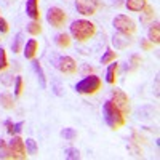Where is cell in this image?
<instances>
[{
	"label": "cell",
	"mask_w": 160,
	"mask_h": 160,
	"mask_svg": "<svg viewBox=\"0 0 160 160\" xmlns=\"http://www.w3.org/2000/svg\"><path fill=\"white\" fill-rule=\"evenodd\" d=\"M96 32V26L87 19H77L71 24V34L78 42H87Z\"/></svg>",
	"instance_id": "cell-1"
},
{
	"label": "cell",
	"mask_w": 160,
	"mask_h": 160,
	"mask_svg": "<svg viewBox=\"0 0 160 160\" xmlns=\"http://www.w3.org/2000/svg\"><path fill=\"white\" fill-rule=\"evenodd\" d=\"M102 114H104L106 123H108L112 130H118V128H122L125 125V115L112 104V101H106L104 102Z\"/></svg>",
	"instance_id": "cell-2"
},
{
	"label": "cell",
	"mask_w": 160,
	"mask_h": 160,
	"mask_svg": "<svg viewBox=\"0 0 160 160\" xmlns=\"http://www.w3.org/2000/svg\"><path fill=\"white\" fill-rule=\"evenodd\" d=\"M101 88V78L98 75H87L75 85V91L82 95H95Z\"/></svg>",
	"instance_id": "cell-3"
},
{
	"label": "cell",
	"mask_w": 160,
	"mask_h": 160,
	"mask_svg": "<svg viewBox=\"0 0 160 160\" xmlns=\"http://www.w3.org/2000/svg\"><path fill=\"white\" fill-rule=\"evenodd\" d=\"M114 24V28L118 31V32H122V34H127V35H133L136 32V24L135 21H133L131 18H128L127 15H117L112 21Z\"/></svg>",
	"instance_id": "cell-4"
},
{
	"label": "cell",
	"mask_w": 160,
	"mask_h": 160,
	"mask_svg": "<svg viewBox=\"0 0 160 160\" xmlns=\"http://www.w3.org/2000/svg\"><path fill=\"white\" fill-rule=\"evenodd\" d=\"M111 101H112V104H114L123 115H128V114H130V99H128V96L125 95L122 90H114Z\"/></svg>",
	"instance_id": "cell-5"
},
{
	"label": "cell",
	"mask_w": 160,
	"mask_h": 160,
	"mask_svg": "<svg viewBox=\"0 0 160 160\" xmlns=\"http://www.w3.org/2000/svg\"><path fill=\"white\" fill-rule=\"evenodd\" d=\"M47 21L53 26V28H62L64 22L68 21V15H66L64 10H61L58 7H53L47 13Z\"/></svg>",
	"instance_id": "cell-6"
},
{
	"label": "cell",
	"mask_w": 160,
	"mask_h": 160,
	"mask_svg": "<svg viewBox=\"0 0 160 160\" xmlns=\"http://www.w3.org/2000/svg\"><path fill=\"white\" fill-rule=\"evenodd\" d=\"M10 151H11V158L13 160H19V158H26V144L19 136H13V139L10 141Z\"/></svg>",
	"instance_id": "cell-7"
},
{
	"label": "cell",
	"mask_w": 160,
	"mask_h": 160,
	"mask_svg": "<svg viewBox=\"0 0 160 160\" xmlns=\"http://www.w3.org/2000/svg\"><path fill=\"white\" fill-rule=\"evenodd\" d=\"M98 7H99L98 0H75V8L80 15H83V16L95 15Z\"/></svg>",
	"instance_id": "cell-8"
},
{
	"label": "cell",
	"mask_w": 160,
	"mask_h": 160,
	"mask_svg": "<svg viewBox=\"0 0 160 160\" xmlns=\"http://www.w3.org/2000/svg\"><path fill=\"white\" fill-rule=\"evenodd\" d=\"M58 69L62 72V74H68V75H72L77 72V62L71 58V56H61L58 59Z\"/></svg>",
	"instance_id": "cell-9"
},
{
	"label": "cell",
	"mask_w": 160,
	"mask_h": 160,
	"mask_svg": "<svg viewBox=\"0 0 160 160\" xmlns=\"http://www.w3.org/2000/svg\"><path fill=\"white\" fill-rule=\"evenodd\" d=\"M26 13L28 16L34 21H38L40 19V8H38V0H28L26 3Z\"/></svg>",
	"instance_id": "cell-10"
},
{
	"label": "cell",
	"mask_w": 160,
	"mask_h": 160,
	"mask_svg": "<svg viewBox=\"0 0 160 160\" xmlns=\"http://www.w3.org/2000/svg\"><path fill=\"white\" fill-rule=\"evenodd\" d=\"M112 43H114V47H115L117 50H123V48H127V47L131 43V40H130V35L118 32V34H115V35L112 37Z\"/></svg>",
	"instance_id": "cell-11"
},
{
	"label": "cell",
	"mask_w": 160,
	"mask_h": 160,
	"mask_svg": "<svg viewBox=\"0 0 160 160\" xmlns=\"http://www.w3.org/2000/svg\"><path fill=\"white\" fill-rule=\"evenodd\" d=\"M37 50H38V43H37V40L31 38L29 42L26 43V48H24V56H26V59H34Z\"/></svg>",
	"instance_id": "cell-12"
},
{
	"label": "cell",
	"mask_w": 160,
	"mask_h": 160,
	"mask_svg": "<svg viewBox=\"0 0 160 160\" xmlns=\"http://www.w3.org/2000/svg\"><path fill=\"white\" fill-rule=\"evenodd\" d=\"M148 40H149L151 43H155V45L160 43V29H158V22L157 21L149 28V37H148Z\"/></svg>",
	"instance_id": "cell-13"
},
{
	"label": "cell",
	"mask_w": 160,
	"mask_h": 160,
	"mask_svg": "<svg viewBox=\"0 0 160 160\" xmlns=\"http://www.w3.org/2000/svg\"><path fill=\"white\" fill-rule=\"evenodd\" d=\"M117 69H118V64L115 61H112V64L108 68V72H106V80H108V83L114 85L117 82Z\"/></svg>",
	"instance_id": "cell-14"
},
{
	"label": "cell",
	"mask_w": 160,
	"mask_h": 160,
	"mask_svg": "<svg viewBox=\"0 0 160 160\" xmlns=\"http://www.w3.org/2000/svg\"><path fill=\"white\" fill-rule=\"evenodd\" d=\"M32 68L35 71V74L38 75V80H40V87L42 88H47V78H45V74H43V69H42V66H40L38 61H32Z\"/></svg>",
	"instance_id": "cell-15"
},
{
	"label": "cell",
	"mask_w": 160,
	"mask_h": 160,
	"mask_svg": "<svg viewBox=\"0 0 160 160\" xmlns=\"http://www.w3.org/2000/svg\"><path fill=\"white\" fill-rule=\"evenodd\" d=\"M125 5L130 11H141L146 5H148V0H127Z\"/></svg>",
	"instance_id": "cell-16"
},
{
	"label": "cell",
	"mask_w": 160,
	"mask_h": 160,
	"mask_svg": "<svg viewBox=\"0 0 160 160\" xmlns=\"http://www.w3.org/2000/svg\"><path fill=\"white\" fill-rule=\"evenodd\" d=\"M0 104H2V108L5 109H13L15 108V99L10 93H2L0 95Z\"/></svg>",
	"instance_id": "cell-17"
},
{
	"label": "cell",
	"mask_w": 160,
	"mask_h": 160,
	"mask_svg": "<svg viewBox=\"0 0 160 160\" xmlns=\"http://www.w3.org/2000/svg\"><path fill=\"white\" fill-rule=\"evenodd\" d=\"M56 45L59 48H69L71 47V37L68 34H59L56 37Z\"/></svg>",
	"instance_id": "cell-18"
},
{
	"label": "cell",
	"mask_w": 160,
	"mask_h": 160,
	"mask_svg": "<svg viewBox=\"0 0 160 160\" xmlns=\"http://www.w3.org/2000/svg\"><path fill=\"white\" fill-rule=\"evenodd\" d=\"M141 13H142V16H141V21L142 22H148L149 19H152L154 18V7H151V5H146L142 10H141Z\"/></svg>",
	"instance_id": "cell-19"
},
{
	"label": "cell",
	"mask_w": 160,
	"mask_h": 160,
	"mask_svg": "<svg viewBox=\"0 0 160 160\" xmlns=\"http://www.w3.org/2000/svg\"><path fill=\"white\" fill-rule=\"evenodd\" d=\"M115 58H117V51L108 48V50H106V53L102 55V58H101V64H109V62L115 61Z\"/></svg>",
	"instance_id": "cell-20"
},
{
	"label": "cell",
	"mask_w": 160,
	"mask_h": 160,
	"mask_svg": "<svg viewBox=\"0 0 160 160\" xmlns=\"http://www.w3.org/2000/svg\"><path fill=\"white\" fill-rule=\"evenodd\" d=\"M21 48H22V32H18L11 43V50H13V53H19Z\"/></svg>",
	"instance_id": "cell-21"
},
{
	"label": "cell",
	"mask_w": 160,
	"mask_h": 160,
	"mask_svg": "<svg viewBox=\"0 0 160 160\" xmlns=\"http://www.w3.org/2000/svg\"><path fill=\"white\" fill-rule=\"evenodd\" d=\"M0 158H11V151H10V146L3 141L0 139Z\"/></svg>",
	"instance_id": "cell-22"
},
{
	"label": "cell",
	"mask_w": 160,
	"mask_h": 160,
	"mask_svg": "<svg viewBox=\"0 0 160 160\" xmlns=\"http://www.w3.org/2000/svg\"><path fill=\"white\" fill-rule=\"evenodd\" d=\"M28 32H29L31 35H38L40 32H42V26H40V22H38V21L29 22V24H28Z\"/></svg>",
	"instance_id": "cell-23"
},
{
	"label": "cell",
	"mask_w": 160,
	"mask_h": 160,
	"mask_svg": "<svg viewBox=\"0 0 160 160\" xmlns=\"http://www.w3.org/2000/svg\"><path fill=\"white\" fill-rule=\"evenodd\" d=\"M61 136L68 141H72L77 138V131L74 128H64V130H61Z\"/></svg>",
	"instance_id": "cell-24"
},
{
	"label": "cell",
	"mask_w": 160,
	"mask_h": 160,
	"mask_svg": "<svg viewBox=\"0 0 160 160\" xmlns=\"http://www.w3.org/2000/svg\"><path fill=\"white\" fill-rule=\"evenodd\" d=\"M26 144V149H28V154H37V142L32 138H28L24 141Z\"/></svg>",
	"instance_id": "cell-25"
},
{
	"label": "cell",
	"mask_w": 160,
	"mask_h": 160,
	"mask_svg": "<svg viewBox=\"0 0 160 160\" xmlns=\"http://www.w3.org/2000/svg\"><path fill=\"white\" fill-rule=\"evenodd\" d=\"M66 158H69V160H78L80 158V152L74 148H69L68 151H66Z\"/></svg>",
	"instance_id": "cell-26"
},
{
	"label": "cell",
	"mask_w": 160,
	"mask_h": 160,
	"mask_svg": "<svg viewBox=\"0 0 160 160\" xmlns=\"http://www.w3.org/2000/svg\"><path fill=\"white\" fill-rule=\"evenodd\" d=\"M8 68V59H7V53L3 48H0V71H3Z\"/></svg>",
	"instance_id": "cell-27"
},
{
	"label": "cell",
	"mask_w": 160,
	"mask_h": 160,
	"mask_svg": "<svg viewBox=\"0 0 160 160\" xmlns=\"http://www.w3.org/2000/svg\"><path fill=\"white\" fill-rule=\"evenodd\" d=\"M21 93H22V77H16L15 78V95L16 96H21Z\"/></svg>",
	"instance_id": "cell-28"
},
{
	"label": "cell",
	"mask_w": 160,
	"mask_h": 160,
	"mask_svg": "<svg viewBox=\"0 0 160 160\" xmlns=\"http://www.w3.org/2000/svg\"><path fill=\"white\" fill-rule=\"evenodd\" d=\"M8 22L5 21V18L2 16V11H0V32H2V34H7L8 32Z\"/></svg>",
	"instance_id": "cell-29"
},
{
	"label": "cell",
	"mask_w": 160,
	"mask_h": 160,
	"mask_svg": "<svg viewBox=\"0 0 160 160\" xmlns=\"http://www.w3.org/2000/svg\"><path fill=\"white\" fill-rule=\"evenodd\" d=\"M0 82H2L3 85H7V87L11 85V83H13V77H11V74L7 72V74H3V75H0Z\"/></svg>",
	"instance_id": "cell-30"
},
{
	"label": "cell",
	"mask_w": 160,
	"mask_h": 160,
	"mask_svg": "<svg viewBox=\"0 0 160 160\" xmlns=\"http://www.w3.org/2000/svg\"><path fill=\"white\" fill-rule=\"evenodd\" d=\"M24 122H18V123H13V130H11V135H18V133L21 131Z\"/></svg>",
	"instance_id": "cell-31"
},
{
	"label": "cell",
	"mask_w": 160,
	"mask_h": 160,
	"mask_svg": "<svg viewBox=\"0 0 160 160\" xmlns=\"http://www.w3.org/2000/svg\"><path fill=\"white\" fill-rule=\"evenodd\" d=\"M141 47H142L146 51H148V50H151V48L154 47V43H151L148 38H142V40H141Z\"/></svg>",
	"instance_id": "cell-32"
},
{
	"label": "cell",
	"mask_w": 160,
	"mask_h": 160,
	"mask_svg": "<svg viewBox=\"0 0 160 160\" xmlns=\"http://www.w3.org/2000/svg\"><path fill=\"white\" fill-rule=\"evenodd\" d=\"M131 64H133V66H131V69H135V68H138V64H141V58L135 55V56L131 58Z\"/></svg>",
	"instance_id": "cell-33"
}]
</instances>
